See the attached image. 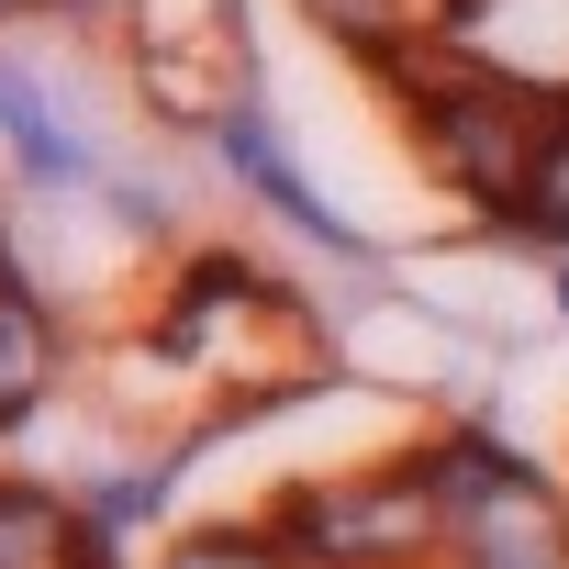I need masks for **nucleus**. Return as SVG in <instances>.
<instances>
[{
	"label": "nucleus",
	"mask_w": 569,
	"mask_h": 569,
	"mask_svg": "<svg viewBox=\"0 0 569 569\" xmlns=\"http://www.w3.org/2000/svg\"><path fill=\"white\" fill-rule=\"evenodd\" d=\"M279 536H291L302 569H402V558L447 547V502H436V480H425V458H413V469H380V480H336V491H313Z\"/></svg>",
	"instance_id": "f257e3e1"
},
{
	"label": "nucleus",
	"mask_w": 569,
	"mask_h": 569,
	"mask_svg": "<svg viewBox=\"0 0 569 569\" xmlns=\"http://www.w3.org/2000/svg\"><path fill=\"white\" fill-rule=\"evenodd\" d=\"M536 123H547V101L513 90V79H436V90H425V157H436L447 190H469L480 212H525Z\"/></svg>",
	"instance_id": "f03ea898"
},
{
	"label": "nucleus",
	"mask_w": 569,
	"mask_h": 569,
	"mask_svg": "<svg viewBox=\"0 0 569 569\" xmlns=\"http://www.w3.org/2000/svg\"><path fill=\"white\" fill-rule=\"evenodd\" d=\"M223 168H234L279 223H291V234H313L325 257H369V246H358V223H347V212L291 168V146H279V123H268V112H234V123H223Z\"/></svg>",
	"instance_id": "7ed1b4c3"
},
{
	"label": "nucleus",
	"mask_w": 569,
	"mask_h": 569,
	"mask_svg": "<svg viewBox=\"0 0 569 569\" xmlns=\"http://www.w3.org/2000/svg\"><path fill=\"white\" fill-rule=\"evenodd\" d=\"M46 380H57V325L0 279V425H23L46 402Z\"/></svg>",
	"instance_id": "20e7f679"
},
{
	"label": "nucleus",
	"mask_w": 569,
	"mask_h": 569,
	"mask_svg": "<svg viewBox=\"0 0 569 569\" xmlns=\"http://www.w3.org/2000/svg\"><path fill=\"white\" fill-rule=\"evenodd\" d=\"M79 513L46 491H0V569H79Z\"/></svg>",
	"instance_id": "39448f33"
},
{
	"label": "nucleus",
	"mask_w": 569,
	"mask_h": 569,
	"mask_svg": "<svg viewBox=\"0 0 569 569\" xmlns=\"http://www.w3.org/2000/svg\"><path fill=\"white\" fill-rule=\"evenodd\" d=\"M525 223H536V234H569V101H547V123H536V168H525Z\"/></svg>",
	"instance_id": "423d86ee"
},
{
	"label": "nucleus",
	"mask_w": 569,
	"mask_h": 569,
	"mask_svg": "<svg viewBox=\"0 0 569 569\" xmlns=\"http://www.w3.org/2000/svg\"><path fill=\"white\" fill-rule=\"evenodd\" d=\"M168 569H302L291 536H246V525H212V536H179Z\"/></svg>",
	"instance_id": "0eeeda50"
},
{
	"label": "nucleus",
	"mask_w": 569,
	"mask_h": 569,
	"mask_svg": "<svg viewBox=\"0 0 569 569\" xmlns=\"http://www.w3.org/2000/svg\"><path fill=\"white\" fill-rule=\"evenodd\" d=\"M458 569H569V536L558 547H491V558H458Z\"/></svg>",
	"instance_id": "6e6552de"
},
{
	"label": "nucleus",
	"mask_w": 569,
	"mask_h": 569,
	"mask_svg": "<svg viewBox=\"0 0 569 569\" xmlns=\"http://www.w3.org/2000/svg\"><path fill=\"white\" fill-rule=\"evenodd\" d=\"M0 12H34V0H0Z\"/></svg>",
	"instance_id": "1a4fd4ad"
},
{
	"label": "nucleus",
	"mask_w": 569,
	"mask_h": 569,
	"mask_svg": "<svg viewBox=\"0 0 569 569\" xmlns=\"http://www.w3.org/2000/svg\"><path fill=\"white\" fill-rule=\"evenodd\" d=\"M558 302H569V279H558Z\"/></svg>",
	"instance_id": "9d476101"
}]
</instances>
